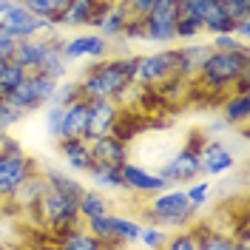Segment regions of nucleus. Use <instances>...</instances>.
<instances>
[{"instance_id": "obj_1", "label": "nucleus", "mask_w": 250, "mask_h": 250, "mask_svg": "<svg viewBox=\"0 0 250 250\" xmlns=\"http://www.w3.org/2000/svg\"><path fill=\"white\" fill-rule=\"evenodd\" d=\"M137 54H108L88 62L77 74L80 97L85 100H120V94L134 83Z\"/></svg>"}, {"instance_id": "obj_2", "label": "nucleus", "mask_w": 250, "mask_h": 250, "mask_svg": "<svg viewBox=\"0 0 250 250\" xmlns=\"http://www.w3.org/2000/svg\"><path fill=\"white\" fill-rule=\"evenodd\" d=\"M248 71H250V48H239V51H216L213 48L199 65L193 83L213 94H225Z\"/></svg>"}, {"instance_id": "obj_3", "label": "nucleus", "mask_w": 250, "mask_h": 250, "mask_svg": "<svg viewBox=\"0 0 250 250\" xmlns=\"http://www.w3.org/2000/svg\"><path fill=\"white\" fill-rule=\"evenodd\" d=\"M142 219L154 222L165 230H179L196 222V210L190 208L185 188H165L159 193H151V199L142 205Z\"/></svg>"}, {"instance_id": "obj_4", "label": "nucleus", "mask_w": 250, "mask_h": 250, "mask_svg": "<svg viewBox=\"0 0 250 250\" xmlns=\"http://www.w3.org/2000/svg\"><path fill=\"white\" fill-rule=\"evenodd\" d=\"M31 219H34L43 230H48V239L54 233L68 230V228H74V225L83 222V219H80V210H77V199L60 193L57 188H51L48 182H46V188H43V193H40V199H37V208H34Z\"/></svg>"}, {"instance_id": "obj_5", "label": "nucleus", "mask_w": 250, "mask_h": 250, "mask_svg": "<svg viewBox=\"0 0 250 250\" xmlns=\"http://www.w3.org/2000/svg\"><path fill=\"white\" fill-rule=\"evenodd\" d=\"M176 62H179V51L171 46H162L159 51H151V54H137L134 83L145 91H156L168 80H176Z\"/></svg>"}, {"instance_id": "obj_6", "label": "nucleus", "mask_w": 250, "mask_h": 250, "mask_svg": "<svg viewBox=\"0 0 250 250\" xmlns=\"http://www.w3.org/2000/svg\"><path fill=\"white\" fill-rule=\"evenodd\" d=\"M176 15H179V0H154L148 15L142 17V43L173 46L176 43V34H173Z\"/></svg>"}, {"instance_id": "obj_7", "label": "nucleus", "mask_w": 250, "mask_h": 250, "mask_svg": "<svg viewBox=\"0 0 250 250\" xmlns=\"http://www.w3.org/2000/svg\"><path fill=\"white\" fill-rule=\"evenodd\" d=\"M54 88H57V80L54 77H48V74H43V71H26V77L17 83V88L9 94L6 100L15 103L17 108L29 117V114L40 111L48 100H51Z\"/></svg>"}, {"instance_id": "obj_8", "label": "nucleus", "mask_w": 250, "mask_h": 250, "mask_svg": "<svg viewBox=\"0 0 250 250\" xmlns=\"http://www.w3.org/2000/svg\"><path fill=\"white\" fill-rule=\"evenodd\" d=\"M196 140H199V134H193L182 148H176L162 162H156V173H162L171 185H188V182L199 179L202 171H199V156H196Z\"/></svg>"}, {"instance_id": "obj_9", "label": "nucleus", "mask_w": 250, "mask_h": 250, "mask_svg": "<svg viewBox=\"0 0 250 250\" xmlns=\"http://www.w3.org/2000/svg\"><path fill=\"white\" fill-rule=\"evenodd\" d=\"M0 31L17 43V40H26V37H37V34L54 31V23L31 15L26 6H20L17 0H12V6L0 15Z\"/></svg>"}, {"instance_id": "obj_10", "label": "nucleus", "mask_w": 250, "mask_h": 250, "mask_svg": "<svg viewBox=\"0 0 250 250\" xmlns=\"http://www.w3.org/2000/svg\"><path fill=\"white\" fill-rule=\"evenodd\" d=\"M40 165L31 156H26V151H0V205H9L15 190Z\"/></svg>"}, {"instance_id": "obj_11", "label": "nucleus", "mask_w": 250, "mask_h": 250, "mask_svg": "<svg viewBox=\"0 0 250 250\" xmlns=\"http://www.w3.org/2000/svg\"><path fill=\"white\" fill-rule=\"evenodd\" d=\"M196 156H199V171L208 179H216V176H222V173H228L236 168L233 151L219 140V137H210V134H205V137L196 140Z\"/></svg>"}, {"instance_id": "obj_12", "label": "nucleus", "mask_w": 250, "mask_h": 250, "mask_svg": "<svg viewBox=\"0 0 250 250\" xmlns=\"http://www.w3.org/2000/svg\"><path fill=\"white\" fill-rule=\"evenodd\" d=\"M62 54L71 65L103 60L111 54V40H105L100 31H77L71 37H62Z\"/></svg>"}, {"instance_id": "obj_13", "label": "nucleus", "mask_w": 250, "mask_h": 250, "mask_svg": "<svg viewBox=\"0 0 250 250\" xmlns=\"http://www.w3.org/2000/svg\"><path fill=\"white\" fill-rule=\"evenodd\" d=\"M131 20V12L125 6V0H100L94 9L91 26L88 29L100 31L105 40H123V31Z\"/></svg>"}, {"instance_id": "obj_14", "label": "nucleus", "mask_w": 250, "mask_h": 250, "mask_svg": "<svg viewBox=\"0 0 250 250\" xmlns=\"http://www.w3.org/2000/svg\"><path fill=\"white\" fill-rule=\"evenodd\" d=\"M120 173H123V182H125V190L134 193V196H151V193H159L165 188H173L162 173L145 168L142 162H123L120 165Z\"/></svg>"}, {"instance_id": "obj_15", "label": "nucleus", "mask_w": 250, "mask_h": 250, "mask_svg": "<svg viewBox=\"0 0 250 250\" xmlns=\"http://www.w3.org/2000/svg\"><path fill=\"white\" fill-rule=\"evenodd\" d=\"M88 148H91L94 162L100 165H114L120 168L123 162L131 159V148H128V140H123L120 134H100V137H91L88 140Z\"/></svg>"}, {"instance_id": "obj_16", "label": "nucleus", "mask_w": 250, "mask_h": 250, "mask_svg": "<svg viewBox=\"0 0 250 250\" xmlns=\"http://www.w3.org/2000/svg\"><path fill=\"white\" fill-rule=\"evenodd\" d=\"M100 0H65L60 6V12L54 15V29L57 31H80L91 26L94 9Z\"/></svg>"}, {"instance_id": "obj_17", "label": "nucleus", "mask_w": 250, "mask_h": 250, "mask_svg": "<svg viewBox=\"0 0 250 250\" xmlns=\"http://www.w3.org/2000/svg\"><path fill=\"white\" fill-rule=\"evenodd\" d=\"M123 105L117 100H88V137H100V134H111L117 125H120V117H123Z\"/></svg>"}, {"instance_id": "obj_18", "label": "nucleus", "mask_w": 250, "mask_h": 250, "mask_svg": "<svg viewBox=\"0 0 250 250\" xmlns=\"http://www.w3.org/2000/svg\"><path fill=\"white\" fill-rule=\"evenodd\" d=\"M57 154H60L62 168L71 171V173H85L94 162L88 140H77V137H62V140H57Z\"/></svg>"}, {"instance_id": "obj_19", "label": "nucleus", "mask_w": 250, "mask_h": 250, "mask_svg": "<svg viewBox=\"0 0 250 250\" xmlns=\"http://www.w3.org/2000/svg\"><path fill=\"white\" fill-rule=\"evenodd\" d=\"M37 71H43V74H48L54 80H62L71 74V62L62 54V34L57 29L46 34V48H43V60H40Z\"/></svg>"}, {"instance_id": "obj_20", "label": "nucleus", "mask_w": 250, "mask_h": 250, "mask_svg": "<svg viewBox=\"0 0 250 250\" xmlns=\"http://www.w3.org/2000/svg\"><path fill=\"white\" fill-rule=\"evenodd\" d=\"M62 137H77V140H85V137H88V100H85V97H77V100H71L68 105H62L60 140Z\"/></svg>"}, {"instance_id": "obj_21", "label": "nucleus", "mask_w": 250, "mask_h": 250, "mask_svg": "<svg viewBox=\"0 0 250 250\" xmlns=\"http://www.w3.org/2000/svg\"><path fill=\"white\" fill-rule=\"evenodd\" d=\"M176 51H179L176 80H182V83H193L196 71H199V65L205 62V57H208L213 48H210V43H202V40H188V43H182V48H176Z\"/></svg>"}, {"instance_id": "obj_22", "label": "nucleus", "mask_w": 250, "mask_h": 250, "mask_svg": "<svg viewBox=\"0 0 250 250\" xmlns=\"http://www.w3.org/2000/svg\"><path fill=\"white\" fill-rule=\"evenodd\" d=\"M43 188H46V176H43V171L37 168V171L29 173V176H26V182L15 190V196L9 199V208H15L17 213L31 216V213H34V208H37L40 193H43Z\"/></svg>"}, {"instance_id": "obj_23", "label": "nucleus", "mask_w": 250, "mask_h": 250, "mask_svg": "<svg viewBox=\"0 0 250 250\" xmlns=\"http://www.w3.org/2000/svg\"><path fill=\"white\" fill-rule=\"evenodd\" d=\"M190 228H193V233H196L199 250H236L233 230L216 228L213 222H193Z\"/></svg>"}, {"instance_id": "obj_24", "label": "nucleus", "mask_w": 250, "mask_h": 250, "mask_svg": "<svg viewBox=\"0 0 250 250\" xmlns=\"http://www.w3.org/2000/svg\"><path fill=\"white\" fill-rule=\"evenodd\" d=\"M222 120L228 123L230 131H242V137H248V120H250V94L230 91V97H225L222 103Z\"/></svg>"}, {"instance_id": "obj_25", "label": "nucleus", "mask_w": 250, "mask_h": 250, "mask_svg": "<svg viewBox=\"0 0 250 250\" xmlns=\"http://www.w3.org/2000/svg\"><path fill=\"white\" fill-rule=\"evenodd\" d=\"M51 242H54L57 248H62V250H100L103 248V242L85 228V222H80V225L68 228V230L54 233L51 236Z\"/></svg>"}, {"instance_id": "obj_26", "label": "nucleus", "mask_w": 250, "mask_h": 250, "mask_svg": "<svg viewBox=\"0 0 250 250\" xmlns=\"http://www.w3.org/2000/svg\"><path fill=\"white\" fill-rule=\"evenodd\" d=\"M43 48H46V34L17 40L15 48H12V60H15L23 71H37V68H40V60H43Z\"/></svg>"}, {"instance_id": "obj_27", "label": "nucleus", "mask_w": 250, "mask_h": 250, "mask_svg": "<svg viewBox=\"0 0 250 250\" xmlns=\"http://www.w3.org/2000/svg\"><path fill=\"white\" fill-rule=\"evenodd\" d=\"M85 176H88V182H91L97 190H103V193H128V190H125V182H123V173H120V168H114V165L91 162V168L85 171Z\"/></svg>"}, {"instance_id": "obj_28", "label": "nucleus", "mask_w": 250, "mask_h": 250, "mask_svg": "<svg viewBox=\"0 0 250 250\" xmlns=\"http://www.w3.org/2000/svg\"><path fill=\"white\" fill-rule=\"evenodd\" d=\"M77 210H80V219L85 222V219H91V216L111 213L114 208H111V199H108V196L91 185V188H83V193H80V199H77Z\"/></svg>"}, {"instance_id": "obj_29", "label": "nucleus", "mask_w": 250, "mask_h": 250, "mask_svg": "<svg viewBox=\"0 0 250 250\" xmlns=\"http://www.w3.org/2000/svg\"><path fill=\"white\" fill-rule=\"evenodd\" d=\"M111 228H114L117 245H137L140 242L142 222H137L134 216H125V213H114L111 210Z\"/></svg>"}, {"instance_id": "obj_30", "label": "nucleus", "mask_w": 250, "mask_h": 250, "mask_svg": "<svg viewBox=\"0 0 250 250\" xmlns=\"http://www.w3.org/2000/svg\"><path fill=\"white\" fill-rule=\"evenodd\" d=\"M185 196L188 202H190V208L199 213L202 208H208V202H210V196H213V182L208 179V176H199V179H193V182H188L185 188Z\"/></svg>"}, {"instance_id": "obj_31", "label": "nucleus", "mask_w": 250, "mask_h": 250, "mask_svg": "<svg viewBox=\"0 0 250 250\" xmlns=\"http://www.w3.org/2000/svg\"><path fill=\"white\" fill-rule=\"evenodd\" d=\"M23 77H26V71H23L12 57L0 60V97H9V94L17 88V83H20Z\"/></svg>"}, {"instance_id": "obj_32", "label": "nucleus", "mask_w": 250, "mask_h": 250, "mask_svg": "<svg viewBox=\"0 0 250 250\" xmlns=\"http://www.w3.org/2000/svg\"><path fill=\"white\" fill-rule=\"evenodd\" d=\"M85 228L91 230L100 242H103V248H117V239H114V228H111V213H103V216H91L85 219Z\"/></svg>"}, {"instance_id": "obj_33", "label": "nucleus", "mask_w": 250, "mask_h": 250, "mask_svg": "<svg viewBox=\"0 0 250 250\" xmlns=\"http://www.w3.org/2000/svg\"><path fill=\"white\" fill-rule=\"evenodd\" d=\"M165 248H171V250H199V242H196L193 228L188 225V228L171 230V233H168V242H165Z\"/></svg>"}, {"instance_id": "obj_34", "label": "nucleus", "mask_w": 250, "mask_h": 250, "mask_svg": "<svg viewBox=\"0 0 250 250\" xmlns=\"http://www.w3.org/2000/svg\"><path fill=\"white\" fill-rule=\"evenodd\" d=\"M168 233H171V230L159 228V225H154V222H145V225L140 228V245L142 248H165Z\"/></svg>"}, {"instance_id": "obj_35", "label": "nucleus", "mask_w": 250, "mask_h": 250, "mask_svg": "<svg viewBox=\"0 0 250 250\" xmlns=\"http://www.w3.org/2000/svg\"><path fill=\"white\" fill-rule=\"evenodd\" d=\"M80 97V85H77V77H62L57 80V88H54V94H51V100L48 103H57V105H68L71 100H77Z\"/></svg>"}, {"instance_id": "obj_36", "label": "nucleus", "mask_w": 250, "mask_h": 250, "mask_svg": "<svg viewBox=\"0 0 250 250\" xmlns=\"http://www.w3.org/2000/svg\"><path fill=\"white\" fill-rule=\"evenodd\" d=\"M23 120H26V114L17 108L15 103H9L6 97H0V131L9 134V131H12L15 125H20Z\"/></svg>"}, {"instance_id": "obj_37", "label": "nucleus", "mask_w": 250, "mask_h": 250, "mask_svg": "<svg viewBox=\"0 0 250 250\" xmlns=\"http://www.w3.org/2000/svg\"><path fill=\"white\" fill-rule=\"evenodd\" d=\"M20 6H26L31 15L43 17V20H54V15L60 12L62 0H17Z\"/></svg>"}, {"instance_id": "obj_38", "label": "nucleus", "mask_w": 250, "mask_h": 250, "mask_svg": "<svg viewBox=\"0 0 250 250\" xmlns=\"http://www.w3.org/2000/svg\"><path fill=\"white\" fill-rule=\"evenodd\" d=\"M43 125H46L48 140H60V117H62V105L57 103H46L43 105Z\"/></svg>"}, {"instance_id": "obj_39", "label": "nucleus", "mask_w": 250, "mask_h": 250, "mask_svg": "<svg viewBox=\"0 0 250 250\" xmlns=\"http://www.w3.org/2000/svg\"><path fill=\"white\" fill-rule=\"evenodd\" d=\"M208 43H210V48H216V51H239V48H248V43H242L233 31L210 34V40H208Z\"/></svg>"}, {"instance_id": "obj_40", "label": "nucleus", "mask_w": 250, "mask_h": 250, "mask_svg": "<svg viewBox=\"0 0 250 250\" xmlns=\"http://www.w3.org/2000/svg\"><path fill=\"white\" fill-rule=\"evenodd\" d=\"M222 3V9L228 12V15L236 20H242V17H250V0H219Z\"/></svg>"}, {"instance_id": "obj_41", "label": "nucleus", "mask_w": 250, "mask_h": 250, "mask_svg": "<svg viewBox=\"0 0 250 250\" xmlns=\"http://www.w3.org/2000/svg\"><path fill=\"white\" fill-rule=\"evenodd\" d=\"M125 6H128L131 17H145L148 15V9L154 6V0H125Z\"/></svg>"}, {"instance_id": "obj_42", "label": "nucleus", "mask_w": 250, "mask_h": 250, "mask_svg": "<svg viewBox=\"0 0 250 250\" xmlns=\"http://www.w3.org/2000/svg\"><path fill=\"white\" fill-rule=\"evenodd\" d=\"M233 34L242 40V43H248V40H250V17L236 20V23H233Z\"/></svg>"}, {"instance_id": "obj_43", "label": "nucleus", "mask_w": 250, "mask_h": 250, "mask_svg": "<svg viewBox=\"0 0 250 250\" xmlns=\"http://www.w3.org/2000/svg\"><path fill=\"white\" fill-rule=\"evenodd\" d=\"M12 48H15V40H12V37H6V34L0 31V60L12 57Z\"/></svg>"}, {"instance_id": "obj_44", "label": "nucleus", "mask_w": 250, "mask_h": 250, "mask_svg": "<svg viewBox=\"0 0 250 250\" xmlns=\"http://www.w3.org/2000/svg\"><path fill=\"white\" fill-rule=\"evenodd\" d=\"M9 6H12V0H0V15H3V12H6Z\"/></svg>"}, {"instance_id": "obj_45", "label": "nucleus", "mask_w": 250, "mask_h": 250, "mask_svg": "<svg viewBox=\"0 0 250 250\" xmlns=\"http://www.w3.org/2000/svg\"><path fill=\"white\" fill-rule=\"evenodd\" d=\"M3 140H6V131H0V145H3Z\"/></svg>"}, {"instance_id": "obj_46", "label": "nucleus", "mask_w": 250, "mask_h": 250, "mask_svg": "<svg viewBox=\"0 0 250 250\" xmlns=\"http://www.w3.org/2000/svg\"><path fill=\"white\" fill-rule=\"evenodd\" d=\"M62 3H65V0H62Z\"/></svg>"}]
</instances>
